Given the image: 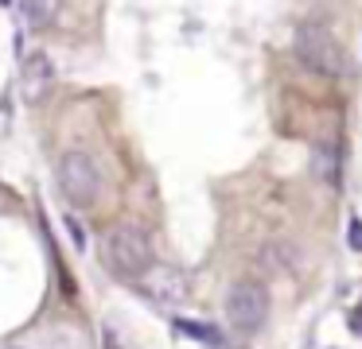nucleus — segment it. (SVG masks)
<instances>
[{"mask_svg": "<svg viewBox=\"0 0 362 349\" xmlns=\"http://www.w3.org/2000/svg\"><path fill=\"white\" fill-rule=\"evenodd\" d=\"M296 54L304 66H312L315 74L343 78L346 74V51L323 23H304L296 31Z\"/></svg>", "mask_w": 362, "mask_h": 349, "instance_id": "obj_2", "label": "nucleus"}, {"mask_svg": "<svg viewBox=\"0 0 362 349\" xmlns=\"http://www.w3.org/2000/svg\"><path fill=\"white\" fill-rule=\"evenodd\" d=\"M20 12L32 27H47L59 12V0H20Z\"/></svg>", "mask_w": 362, "mask_h": 349, "instance_id": "obj_8", "label": "nucleus"}, {"mask_svg": "<svg viewBox=\"0 0 362 349\" xmlns=\"http://www.w3.org/2000/svg\"><path fill=\"white\" fill-rule=\"evenodd\" d=\"M66 233H71V240H74V248H86V229L78 225V217H66Z\"/></svg>", "mask_w": 362, "mask_h": 349, "instance_id": "obj_10", "label": "nucleus"}, {"mask_svg": "<svg viewBox=\"0 0 362 349\" xmlns=\"http://www.w3.org/2000/svg\"><path fill=\"white\" fill-rule=\"evenodd\" d=\"M312 171H315V178H323V183H335L339 178V147H335V140H320V144L312 147Z\"/></svg>", "mask_w": 362, "mask_h": 349, "instance_id": "obj_6", "label": "nucleus"}, {"mask_svg": "<svg viewBox=\"0 0 362 349\" xmlns=\"http://www.w3.org/2000/svg\"><path fill=\"white\" fill-rule=\"evenodd\" d=\"M265 314H269V295H265V287H261V283L242 279V283L230 287V295H226V318H230V326H234V330H242V333L261 330Z\"/></svg>", "mask_w": 362, "mask_h": 349, "instance_id": "obj_4", "label": "nucleus"}, {"mask_svg": "<svg viewBox=\"0 0 362 349\" xmlns=\"http://www.w3.org/2000/svg\"><path fill=\"white\" fill-rule=\"evenodd\" d=\"M351 330L362 333V310H358V314H351Z\"/></svg>", "mask_w": 362, "mask_h": 349, "instance_id": "obj_11", "label": "nucleus"}, {"mask_svg": "<svg viewBox=\"0 0 362 349\" xmlns=\"http://www.w3.org/2000/svg\"><path fill=\"white\" fill-rule=\"evenodd\" d=\"M51 82H55V66H51V59L43 51H32L24 59V66H20V93H24V101H43L51 93Z\"/></svg>", "mask_w": 362, "mask_h": 349, "instance_id": "obj_5", "label": "nucleus"}, {"mask_svg": "<svg viewBox=\"0 0 362 349\" xmlns=\"http://www.w3.org/2000/svg\"><path fill=\"white\" fill-rule=\"evenodd\" d=\"M59 190L71 206H94L98 194H102V171H98L94 155L86 152H66L59 159Z\"/></svg>", "mask_w": 362, "mask_h": 349, "instance_id": "obj_3", "label": "nucleus"}, {"mask_svg": "<svg viewBox=\"0 0 362 349\" xmlns=\"http://www.w3.org/2000/svg\"><path fill=\"white\" fill-rule=\"evenodd\" d=\"M172 326L180 333H187V338H195V341H203V345H211V349H226V333L218 330V326H211V322H191V318H172Z\"/></svg>", "mask_w": 362, "mask_h": 349, "instance_id": "obj_7", "label": "nucleus"}, {"mask_svg": "<svg viewBox=\"0 0 362 349\" xmlns=\"http://www.w3.org/2000/svg\"><path fill=\"white\" fill-rule=\"evenodd\" d=\"M346 245L354 252H362V217H351V225H346Z\"/></svg>", "mask_w": 362, "mask_h": 349, "instance_id": "obj_9", "label": "nucleus"}, {"mask_svg": "<svg viewBox=\"0 0 362 349\" xmlns=\"http://www.w3.org/2000/svg\"><path fill=\"white\" fill-rule=\"evenodd\" d=\"M0 4H12V0H0Z\"/></svg>", "mask_w": 362, "mask_h": 349, "instance_id": "obj_12", "label": "nucleus"}, {"mask_svg": "<svg viewBox=\"0 0 362 349\" xmlns=\"http://www.w3.org/2000/svg\"><path fill=\"white\" fill-rule=\"evenodd\" d=\"M102 260H105V268H110L117 279H144L152 268H156L152 240L144 237L136 225H117V229L105 233Z\"/></svg>", "mask_w": 362, "mask_h": 349, "instance_id": "obj_1", "label": "nucleus"}]
</instances>
